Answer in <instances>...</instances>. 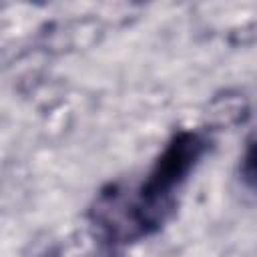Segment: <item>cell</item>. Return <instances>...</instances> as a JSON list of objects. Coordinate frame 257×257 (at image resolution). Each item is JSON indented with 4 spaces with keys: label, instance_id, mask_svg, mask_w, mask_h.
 I'll use <instances>...</instances> for the list:
<instances>
[{
    "label": "cell",
    "instance_id": "6da1fadb",
    "mask_svg": "<svg viewBox=\"0 0 257 257\" xmlns=\"http://www.w3.org/2000/svg\"><path fill=\"white\" fill-rule=\"evenodd\" d=\"M207 147H209L207 137L191 128H181L169 139V143L153 163L147 179L139 189V199L133 211V219L141 235H147L161 225L163 221L161 207H165L173 191L187 181L191 171L205 155Z\"/></svg>",
    "mask_w": 257,
    "mask_h": 257
},
{
    "label": "cell",
    "instance_id": "7a4b0ae2",
    "mask_svg": "<svg viewBox=\"0 0 257 257\" xmlns=\"http://www.w3.org/2000/svg\"><path fill=\"white\" fill-rule=\"evenodd\" d=\"M239 171H241L243 181H245L249 187L257 189V133L247 141L245 153H243V157H241V167H239Z\"/></svg>",
    "mask_w": 257,
    "mask_h": 257
}]
</instances>
